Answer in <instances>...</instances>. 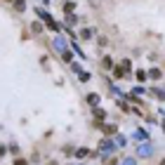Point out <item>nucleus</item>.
I'll return each mask as SVG.
<instances>
[{
	"label": "nucleus",
	"mask_w": 165,
	"mask_h": 165,
	"mask_svg": "<svg viewBox=\"0 0 165 165\" xmlns=\"http://www.w3.org/2000/svg\"><path fill=\"white\" fill-rule=\"evenodd\" d=\"M87 101H90V104H97L99 99H97V95H90V97H87Z\"/></svg>",
	"instance_id": "nucleus-2"
},
{
	"label": "nucleus",
	"mask_w": 165,
	"mask_h": 165,
	"mask_svg": "<svg viewBox=\"0 0 165 165\" xmlns=\"http://www.w3.org/2000/svg\"><path fill=\"white\" fill-rule=\"evenodd\" d=\"M87 156H92L87 149H80V151H78V158H87Z\"/></svg>",
	"instance_id": "nucleus-1"
}]
</instances>
